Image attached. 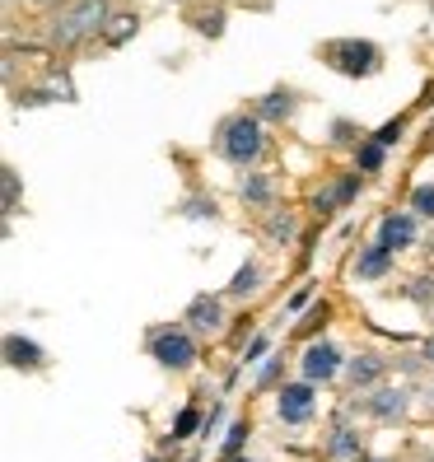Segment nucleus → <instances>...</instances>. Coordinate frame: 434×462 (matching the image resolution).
Masks as SVG:
<instances>
[{
  "label": "nucleus",
  "instance_id": "9b49d317",
  "mask_svg": "<svg viewBox=\"0 0 434 462\" xmlns=\"http://www.w3.org/2000/svg\"><path fill=\"white\" fill-rule=\"evenodd\" d=\"M383 374H388V356L383 350H360V356H350L346 360V388L350 393H374L378 383H383Z\"/></svg>",
  "mask_w": 434,
  "mask_h": 462
},
{
  "label": "nucleus",
  "instance_id": "72a5a7b5",
  "mask_svg": "<svg viewBox=\"0 0 434 462\" xmlns=\"http://www.w3.org/2000/svg\"><path fill=\"white\" fill-rule=\"evenodd\" d=\"M47 103H57L47 94V85H33V89H14V107H23V113H29V107H47Z\"/></svg>",
  "mask_w": 434,
  "mask_h": 462
},
{
  "label": "nucleus",
  "instance_id": "412c9836",
  "mask_svg": "<svg viewBox=\"0 0 434 462\" xmlns=\"http://www.w3.org/2000/svg\"><path fill=\"white\" fill-rule=\"evenodd\" d=\"M383 164H388V145H378L374 135L356 150V173L360 178H374V173H383Z\"/></svg>",
  "mask_w": 434,
  "mask_h": 462
},
{
  "label": "nucleus",
  "instance_id": "7ed1b4c3",
  "mask_svg": "<svg viewBox=\"0 0 434 462\" xmlns=\"http://www.w3.org/2000/svg\"><path fill=\"white\" fill-rule=\"evenodd\" d=\"M145 356L169 374H187V369L201 365V341L187 332L182 318L178 322H154V328L145 332Z\"/></svg>",
  "mask_w": 434,
  "mask_h": 462
},
{
  "label": "nucleus",
  "instance_id": "dca6fc26",
  "mask_svg": "<svg viewBox=\"0 0 434 462\" xmlns=\"http://www.w3.org/2000/svg\"><path fill=\"white\" fill-rule=\"evenodd\" d=\"M262 238H266V248H294V238H300V215H294L290 206H276V210H266L262 215Z\"/></svg>",
  "mask_w": 434,
  "mask_h": 462
},
{
  "label": "nucleus",
  "instance_id": "7c9ffc66",
  "mask_svg": "<svg viewBox=\"0 0 434 462\" xmlns=\"http://www.w3.org/2000/svg\"><path fill=\"white\" fill-rule=\"evenodd\" d=\"M406 126H411V117H406V113H402V117H388L383 126H378V131H374V141L392 150V145L402 141V135H406Z\"/></svg>",
  "mask_w": 434,
  "mask_h": 462
},
{
  "label": "nucleus",
  "instance_id": "2eb2a0df",
  "mask_svg": "<svg viewBox=\"0 0 434 462\" xmlns=\"http://www.w3.org/2000/svg\"><path fill=\"white\" fill-rule=\"evenodd\" d=\"M206 430V411H201V402H187L182 411L173 416V430L159 439V453H173V462H178V444H187V439H197V434Z\"/></svg>",
  "mask_w": 434,
  "mask_h": 462
},
{
  "label": "nucleus",
  "instance_id": "a878e982",
  "mask_svg": "<svg viewBox=\"0 0 434 462\" xmlns=\"http://www.w3.org/2000/svg\"><path fill=\"white\" fill-rule=\"evenodd\" d=\"M271 360V332H257L248 346H238V369H253Z\"/></svg>",
  "mask_w": 434,
  "mask_h": 462
},
{
  "label": "nucleus",
  "instance_id": "6ab92c4d",
  "mask_svg": "<svg viewBox=\"0 0 434 462\" xmlns=\"http://www.w3.org/2000/svg\"><path fill=\"white\" fill-rule=\"evenodd\" d=\"M262 290V262L257 257H248V262H238V271H234V281H229V299H243V304H248V299Z\"/></svg>",
  "mask_w": 434,
  "mask_h": 462
},
{
  "label": "nucleus",
  "instance_id": "f03ea898",
  "mask_svg": "<svg viewBox=\"0 0 434 462\" xmlns=\"http://www.w3.org/2000/svg\"><path fill=\"white\" fill-rule=\"evenodd\" d=\"M215 154L220 159H229L234 169H257V159L266 154V122L257 117V113H234V117H225L220 126H215Z\"/></svg>",
  "mask_w": 434,
  "mask_h": 462
},
{
  "label": "nucleus",
  "instance_id": "473e14b6",
  "mask_svg": "<svg viewBox=\"0 0 434 462\" xmlns=\"http://www.w3.org/2000/svg\"><path fill=\"white\" fill-rule=\"evenodd\" d=\"M411 210L420 215V220H434V182L411 187Z\"/></svg>",
  "mask_w": 434,
  "mask_h": 462
},
{
  "label": "nucleus",
  "instance_id": "ea45409f",
  "mask_svg": "<svg viewBox=\"0 0 434 462\" xmlns=\"http://www.w3.org/2000/svg\"><path fill=\"white\" fill-rule=\"evenodd\" d=\"M33 5H42V10H51V5H66V0H33Z\"/></svg>",
  "mask_w": 434,
  "mask_h": 462
},
{
  "label": "nucleus",
  "instance_id": "c9c22d12",
  "mask_svg": "<svg viewBox=\"0 0 434 462\" xmlns=\"http://www.w3.org/2000/svg\"><path fill=\"white\" fill-rule=\"evenodd\" d=\"M309 304H313V285H300V290L290 294V304H285V313H304Z\"/></svg>",
  "mask_w": 434,
  "mask_h": 462
},
{
  "label": "nucleus",
  "instance_id": "58836bf2",
  "mask_svg": "<svg viewBox=\"0 0 434 462\" xmlns=\"http://www.w3.org/2000/svg\"><path fill=\"white\" fill-rule=\"evenodd\" d=\"M420 360L434 369V337H425V341H420Z\"/></svg>",
  "mask_w": 434,
  "mask_h": 462
},
{
  "label": "nucleus",
  "instance_id": "39448f33",
  "mask_svg": "<svg viewBox=\"0 0 434 462\" xmlns=\"http://www.w3.org/2000/svg\"><path fill=\"white\" fill-rule=\"evenodd\" d=\"M182 322H187V332H192L197 341H215V337H225L229 332V313H225V299L220 294H197L192 304L182 309Z\"/></svg>",
  "mask_w": 434,
  "mask_h": 462
},
{
  "label": "nucleus",
  "instance_id": "4c0bfd02",
  "mask_svg": "<svg viewBox=\"0 0 434 462\" xmlns=\"http://www.w3.org/2000/svg\"><path fill=\"white\" fill-rule=\"evenodd\" d=\"M47 42H23V57H38V51H42ZM10 57H19V42L10 38Z\"/></svg>",
  "mask_w": 434,
  "mask_h": 462
},
{
  "label": "nucleus",
  "instance_id": "0eeeda50",
  "mask_svg": "<svg viewBox=\"0 0 434 462\" xmlns=\"http://www.w3.org/2000/svg\"><path fill=\"white\" fill-rule=\"evenodd\" d=\"M346 360H350V356H346L337 341H322V337H318V341L304 346L300 374H304V383L318 388V383H332V378H341V374H346Z\"/></svg>",
  "mask_w": 434,
  "mask_h": 462
},
{
  "label": "nucleus",
  "instance_id": "c03bdc74",
  "mask_svg": "<svg viewBox=\"0 0 434 462\" xmlns=\"http://www.w3.org/2000/svg\"><path fill=\"white\" fill-rule=\"evenodd\" d=\"M425 462H434V457H425Z\"/></svg>",
  "mask_w": 434,
  "mask_h": 462
},
{
  "label": "nucleus",
  "instance_id": "f8f14e48",
  "mask_svg": "<svg viewBox=\"0 0 434 462\" xmlns=\"http://www.w3.org/2000/svg\"><path fill=\"white\" fill-rule=\"evenodd\" d=\"M328 457L332 462H365L369 453H365V430L356 425V420H332V430H328Z\"/></svg>",
  "mask_w": 434,
  "mask_h": 462
},
{
  "label": "nucleus",
  "instance_id": "f257e3e1",
  "mask_svg": "<svg viewBox=\"0 0 434 462\" xmlns=\"http://www.w3.org/2000/svg\"><path fill=\"white\" fill-rule=\"evenodd\" d=\"M107 19H113V5H107V0H66L47 23V47L70 51V47L89 42V38H103Z\"/></svg>",
  "mask_w": 434,
  "mask_h": 462
},
{
  "label": "nucleus",
  "instance_id": "aec40b11",
  "mask_svg": "<svg viewBox=\"0 0 434 462\" xmlns=\"http://www.w3.org/2000/svg\"><path fill=\"white\" fill-rule=\"evenodd\" d=\"M135 29H141V14L135 10H117L113 19H107V29H103V47H122L126 38H135Z\"/></svg>",
  "mask_w": 434,
  "mask_h": 462
},
{
  "label": "nucleus",
  "instance_id": "1a4fd4ad",
  "mask_svg": "<svg viewBox=\"0 0 434 462\" xmlns=\"http://www.w3.org/2000/svg\"><path fill=\"white\" fill-rule=\"evenodd\" d=\"M411 383H378L369 397H365V411H369V420H378V425H397L406 411H411Z\"/></svg>",
  "mask_w": 434,
  "mask_h": 462
},
{
  "label": "nucleus",
  "instance_id": "a211bd4d",
  "mask_svg": "<svg viewBox=\"0 0 434 462\" xmlns=\"http://www.w3.org/2000/svg\"><path fill=\"white\" fill-rule=\"evenodd\" d=\"M253 113L266 122V126H281V122H290L294 113H300V94H294V89H271V94H262L257 103H253Z\"/></svg>",
  "mask_w": 434,
  "mask_h": 462
},
{
  "label": "nucleus",
  "instance_id": "9d476101",
  "mask_svg": "<svg viewBox=\"0 0 434 462\" xmlns=\"http://www.w3.org/2000/svg\"><path fill=\"white\" fill-rule=\"evenodd\" d=\"M378 243H383L388 253H406L420 243V215L416 210H388L383 220H378Z\"/></svg>",
  "mask_w": 434,
  "mask_h": 462
},
{
  "label": "nucleus",
  "instance_id": "bb28decb",
  "mask_svg": "<svg viewBox=\"0 0 434 462\" xmlns=\"http://www.w3.org/2000/svg\"><path fill=\"white\" fill-rule=\"evenodd\" d=\"M281 374H285V350L281 356H271L266 365H257V374H253V393H271L281 383Z\"/></svg>",
  "mask_w": 434,
  "mask_h": 462
},
{
  "label": "nucleus",
  "instance_id": "4468645a",
  "mask_svg": "<svg viewBox=\"0 0 434 462\" xmlns=\"http://www.w3.org/2000/svg\"><path fill=\"white\" fill-rule=\"evenodd\" d=\"M0 350H5V365L19 369V374H38V369L47 365V350H42L33 337H23V332H5Z\"/></svg>",
  "mask_w": 434,
  "mask_h": 462
},
{
  "label": "nucleus",
  "instance_id": "a19ab883",
  "mask_svg": "<svg viewBox=\"0 0 434 462\" xmlns=\"http://www.w3.org/2000/svg\"><path fill=\"white\" fill-rule=\"evenodd\" d=\"M229 462H257V457H248V453H243V457H229Z\"/></svg>",
  "mask_w": 434,
  "mask_h": 462
},
{
  "label": "nucleus",
  "instance_id": "5701e85b",
  "mask_svg": "<svg viewBox=\"0 0 434 462\" xmlns=\"http://www.w3.org/2000/svg\"><path fill=\"white\" fill-rule=\"evenodd\" d=\"M328 141H332L337 150H360V145L369 141V135H365V126H356L350 117H337V122H332V131H328Z\"/></svg>",
  "mask_w": 434,
  "mask_h": 462
},
{
  "label": "nucleus",
  "instance_id": "393cba45",
  "mask_svg": "<svg viewBox=\"0 0 434 462\" xmlns=\"http://www.w3.org/2000/svg\"><path fill=\"white\" fill-rule=\"evenodd\" d=\"M178 215H182V220H220V206H215V197H206V192H192V197H187L182 206H178Z\"/></svg>",
  "mask_w": 434,
  "mask_h": 462
},
{
  "label": "nucleus",
  "instance_id": "b1692460",
  "mask_svg": "<svg viewBox=\"0 0 434 462\" xmlns=\"http://www.w3.org/2000/svg\"><path fill=\"white\" fill-rule=\"evenodd\" d=\"M248 439H253V425H248V420H229V434L220 439V462H229V457H243Z\"/></svg>",
  "mask_w": 434,
  "mask_h": 462
},
{
  "label": "nucleus",
  "instance_id": "c756f323",
  "mask_svg": "<svg viewBox=\"0 0 434 462\" xmlns=\"http://www.w3.org/2000/svg\"><path fill=\"white\" fill-rule=\"evenodd\" d=\"M0 178H5V197H0V210H5V220L19 210V169L14 164H5L0 169Z\"/></svg>",
  "mask_w": 434,
  "mask_h": 462
},
{
  "label": "nucleus",
  "instance_id": "20e7f679",
  "mask_svg": "<svg viewBox=\"0 0 434 462\" xmlns=\"http://www.w3.org/2000/svg\"><path fill=\"white\" fill-rule=\"evenodd\" d=\"M322 61L346 79H369L383 70V47L369 38H332V42H322Z\"/></svg>",
  "mask_w": 434,
  "mask_h": 462
},
{
  "label": "nucleus",
  "instance_id": "f704fd0d",
  "mask_svg": "<svg viewBox=\"0 0 434 462\" xmlns=\"http://www.w3.org/2000/svg\"><path fill=\"white\" fill-rule=\"evenodd\" d=\"M220 425H229V406H225V402H215L210 411H206V430H201V439H210V434H220Z\"/></svg>",
  "mask_w": 434,
  "mask_h": 462
},
{
  "label": "nucleus",
  "instance_id": "e433bc0d",
  "mask_svg": "<svg viewBox=\"0 0 434 462\" xmlns=\"http://www.w3.org/2000/svg\"><path fill=\"white\" fill-rule=\"evenodd\" d=\"M397 365H402V374H406V378H420V374H425V369H429V365H425V360H420V350H416V356H402V360H397Z\"/></svg>",
  "mask_w": 434,
  "mask_h": 462
},
{
  "label": "nucleus",
  "instance_id": "4be33fe9",
  "mask_svg": "<svg viewBox=\"0 0 434 462\" xmlns=\"http://www.w3.org/2000/svg\"><path fill=\"white\" fill-rule=\"evenodd\" d=\"M332 322V309H328V299H318V304L304 309V322H294V337H304V341H318V332Z\"/></svg>",
  "mask_w": 434,
  "mask_h": 462
},
{
  "label": "nucleus",
  "instance_id": "ddd939ff",
  "mask_svg": "<svg viewBox=\"0 0 434 462\" xmlns=\"http://www.w3.org/2000/svg\"><path fill=\"white\" fill-rule=\"evenodd\" d=\"M392 262H397V253H388L378 238H369V243H360L356 262H350V276H356V281H388Z\"/></svg>",
  "mask_w": 434,
  "mask_h": 462
},
{
  "label": "nucleus",
  "instance_id": "6e6552de",
  "mask_svg": "<svg viewBox=\"0 0 434 462\" xmlns=\"http://www.w3.org/2000/svg\"><path fill=\"white\" fill-rule=\"evenodd\" d=\"M313 411H318V388L313 383H304V378H300V383H281L276 388V420L281 425L300 430V425L313 420Z\"/></svg>",
  "mask_w": 434,
  "mask_h": 462
},
{
  "label": "nucleus",
  "instance_id": "2f4dec72",
  "mask_svg": "<svg viewBox=\"0 0 434 462\" xmlns=\"http://www.w3.org/2000/svg\"><path fill=\"white\" fill-rule=\"evenodd\" d=\"M402 294L411 299V304H434V276H411L402 285Z\"/></svg>",
  "mask_w": 434,
  "mask_h": 462
},
{
  "label": "nucleus",
  "instance_id": "37998d69",
  "mask_svg": "<svg viewBox=\"0 0 434 462\" xmlns=\"http://www.w3.org/2000/svg\"><path fill=\"white\" fill-rule=\"evenodd\" d=\"M150 462H164V457H150Z\"/></svg>",
  "mask_w": 434,
  "mask_h": 462
},
{
  "label": "nucleus",
  "instance_id": "cd10ccee",
  "mask_svg": "<svg viewBox=\"0 0 434 462\" xmlns=\"http://www.w3.org/2000/svg\"><path fill=\"white\" fill-rule=\"evenodd\" d=\"M192 29H197L201 38H225V10L215 5V10H201V14H192Z\"/></svg>",
  "mask_w": 434,
  "mask_h": 462
},
{
  "label": "nucleus",
  "instance_id": "423d86ee",
  "mask_svg": "<svg viewBox=\"0 0 434 462\" xmlns=\"http://www.w3.org/2000/svg\"><path fill=\"white\" fill-rule=\"evenodd\" d=\"M360 187H365V178L360 173H341V178H332V182H322L318 192L309 197V210H313V220H337V215L346 210V206H356V197H360Z\"/></svg>",
  "mask_w": 434,
  "mask_h": 462
},
{
  "label": "nucleus",
  "instance_id": "79ce46f5",
  "mask_svg": "<svg viewBox=\"0 0 434 462\" xmlns=\"http://www.w3.org/2000/svg\"><path fill=\"white\" fill-rule=\"evenodd\" d=\"M365 462H392V457H365Z\"/></svg>",
  "mask_w": 434,
  "mask_h": 462
},
{
  "label": "nucleus",
  "instance_id": "c85d7f7f",
  "mask_svg": "<svg viewBox=\"0 0 434 462\" xmlns=\"http://www.w3.org/2000/svg\"><path fill=\"white\" fill-rule=\"evenodd\" d=\"M47 94L57 98V103H75L79 94H75V79H70V70H51V75H47Z\"/></svg>",
  "mask_w": 434,
  "mask_h": 462
},
{
  "label": "nucleus",
  "instance_id": "f3484780",
  "mask_svg": "<svg viewBox=\"0 0 434 462\" xmlns=\"http://www.w3.org/2000/svg\"><path fill=\"white\" fill-rule=\"evenodd\" d=\"M238 201L248 210H276V178L262 169H248L238 178Z\"/></svg>",
  "mask_w": 434,
  "mask_h": 462
}]
</instances>
